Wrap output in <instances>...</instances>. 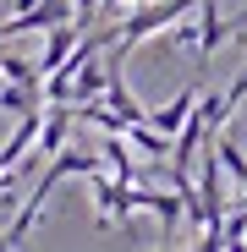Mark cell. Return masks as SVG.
I'll return each instance as SVG.
<instances>
[{
    "mask_svg": "<svg viewBox=\"0 0 247 252\" xmlns=\"http://www.w3.org/2000/svg\"><path fill=\"white\" fill-rule=\"evenodd\" d=\"M82 33H88V28H82V22H55L50 33H44V55H38V71H61L66 61H71V50H77V38Z\"/></svg>",
    "mask_w": 247,
    "mask_h": 252,
    "instance_id": "obj_2",
    "label": "cell"
},
{
    "mask_svg": "<svg viewBox=\"0 0 247 252\" xmlns=\"http://www.w3.org/2000/svg\"><path fill=\"white\" fill-rule=\"evenodd\" d=\"M110 88V61H105V50L99 55H88L77 66V82H71V104H88V99H99Z\"/></svg>",
    "mask_w": 247,
    "mask_h": 252,
    "instance_id": "obj_3",
    "label": "cell"
},
{
    "mask_svg": "<svg viewBox=\"0 0 247 252\" xmlns=\"http://www.w3.org/2000/svg\"><path fill=\"white\" fill-rule=\"evenodd\" d=\"M214 148H220V164H225V176H231L236 187H247V154L236 148V137H225V132H214Z\"/></svg>",
    "mask_w": 247,
    "mask_h": 252,
    "instance_id": "obj_6",
    "label": "cell"
},
{
    "mask_svg": "<svg viewBox=\"0 0 247 252\" xmlns=\"http://www.w3.org/2000/svg\"><path fill=\"white\" fill-rule=\"evenodd\" d=\"M99 17H105V0H77V22L82 28H94Z\"/></svg>",
    "mask_w": 247,
    "mask_h": 252,
    "instance_id": "obj_8",
    "label": "cell"
},
{
    "mask_svg": "<svg viewBox=\"0 0 247 252\" xmlns=\"http://www.w3.org/2000/svg\"><path fill=\"white\" fill-rule=\"evenodd\" d=\"M44 82H0V110L28 115V110H44Z\"/></svg>",
    "mask_w": 247,
    "mask_h": 252,
    "instance_id": "obj_5",
    "label": "cell"
},
{
    "mask_svg": "<svg viewBox=\"0 0 247 252\" xmlns=\"http://www.w3.org/2000/svg\"><path fill=\"white\" fill-rule=\"evenodd\" d=\"M99 170H110V164H105V154H66V148H61V154H55V159L44 164V176H38V187L28 192V203L17 208V220L6 225L11 247H17V241H22V236H28L33 225H38V214H44V203H50V192H55L61 181H71V176H99Z\"/></svg>",
    "mask_w": 247,
    "mask_h": 252,
    "instance_id": "obj_1",
    "label": "cell"
},
{
    "mask_svg": "<svg viewBox=\"0 0 247 252\" xmlns=\"http://www.w3.org/2000/svg\"><path fill=\"white\" fill-rule=\"evenodd\" d=\"M66 132H71V104H50V110H44V132H38L33 154H38V159H55V154L66 148Z\"/></svg>",
    "mask_w": 247,
    "mask_h": 252,
    "instance_id": "obj_4",
    "label": "cell"
},
{
    "mask_svg": "<svg viewBox=\"0 0 247 252\" xmlns=\"http://www.w3.org/2000/svg\"><path fill=\"white\" fill-rule=\"evenodd\" d=\"M11 11H17V6H11Z\"/></svg>",
    "mask_w": 247,
    "mask_h": 252,
    "instance_id": "obj_12",
    "label": "cell"
},
{
    "mask_svg": "<svg viewBox=\"0 0 247 252\" xmlns=\"http://www.w3.org/2000/svg\"><path fill=\"white\" fill-rule=\"evenodd\" d=\"M0 82H6V71H0Z\"/></svg>",
    "mask_w": 247,
    "mask_h": 252,
    "instance_id": "obj_11",
    "label": "cell"
},
{
    "mask_svg": "<svg viewBox=\"0 0 247 252\" xmlns=\"http://www.w3.org/2000/svg\"><path fill=\"white\" fill-rule=\"evenodd\" d=\"M242 22H247V6H242V17H236V33H242Z\"/></svg>",
    "mask_w": 247,
    "mask_h": 252,
    "instance_id": "obj_10",
    "label": "cell"
},
{
    "mask_svg": "<svg viewBox=\"0 0 247 252\" xmlns=\"http://www.w3.org/2000/svg\"><path fill=\"white\" fill-rule=\"evenodd\" d=\"M0 71H6V82H44V71H38L28 55H6V61H0Z\"/></svg>",
    "mask_w": 247,
    "mask_h": 252,
    "instance_id": "obj_7",
    "label": "cell"
},
{
    "mask_svg": "<svg viewBox=\"0 0 247 252\" xmlns=\"http://www.w3.org/2000/svg\"><path fill=\"white\" fill-rule=\"evenodd\" d=\"M6 17H11V0H0V22H6Z\"/></svg>",
    "mask_w": 247,
    "mask_h": 252,
    "instance_id": "obj_9",
    "label": "cell"
}]
</instances>
